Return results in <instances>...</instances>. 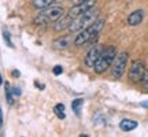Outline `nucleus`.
<instances>
[{"label":"nucleus","instance_id":"f257e3e1","mask_svg":"<svg viewBox=\"0 0 148 137\" xmlns=\"http://www.w3.org/2000/svg\"><path fill=\"white\" fill-rule=\"evenodd\" d=\"M104 26V19L97 18L95 22H92L89 26H86L78 33V36H75L74 38V45L75 47H81L86 42H95L99 37V33L101 32V29Z\"/></svg>","mask_w":148,"mask_h":137},{"label":"nucleus","instance_id":"f03ea898","mask_svg":"<svg viewBox=\"0 0 148 137\" xmlns=\"http://www.w3.org/2000/svg\"><path fill=\"white\" fill-rule=\"evenodd\" d=\"M97 18H99V11L96 10L95 7H92L90 10L85 11L82 15L71 19V23H70V26L67 30H69L71 34H73V33H77V32H79V30L85 29L86 26H89L90 23L95 22Z\"/></svg>","mask_w":148,"mask_h":137},{"label":"nucleus","instance_id":"7ed1b4c3","mask_svg":"<svg viewBox=\"0 0 148 137\" xmlns=\"http://www.w3.org/2000/svg\"><path fill=\"white\" fill-rule=\"evenodd\" d=\"M115 56H116V48L114 47V45H110V47L103 48L100 56H99V59L96 60L95 66H93L95 73L96 74H103L104 73L107 68L112 64Z\"/></svg>","mask_w":148,"mask_h":137},{"label":"nucleus","instance_id":"20e7f679","mask_svg":"<svg viewBox=\"0 0 148 137\" xmlns=\"http://www.w3.org/2000/svg\"><path fill=\"white\" fill-rule=\"evenodd\" d=\"M127 58H129L127 52L116 53L115 59H114V62L111 64V75L115 79H119L123 75L127 66Z\"/></svg>","mask_w":148,"mask_h":137},{"label":"nucleus","instance_id":"39448f33","mask_svg":"<svg viewBox=\"0 0 148 137\" xmlns=\"http://www.w3.org/2000/svg\"><path fill=\"white\" fill-rule=\"evenodd\" d=\"M95 0H86L84 3H79V4H73V7L67 11V16L74 19V18H77V16L82 15L85 11L90 10L92 7H95Z\"/></svg>","mask_w":148,"mask_h":137},{"label":"nucleus","instance_id":"423d86ee","mask_svg":"<svg viewBox=\"0 0 148 137\" xmlns=\"http://www.w3.org/2000/svg\"><path fill=\"white\" fill-rule=\"evenodd\" d=\"M145 71V66H144L143 60H134L129 68V79L132 82H140Z\"/></svg>","mask_w":148,"mask_h":137},{"label":"nucleus","instance_id":"0eeeda50","mask_svg":"<svg viewBox=\"0 0 148 137\" xmlns=\"http://www.w3.org/2000/svg\"><path fill=\"white\" fill-rule=\"evenodd\" d=\"M101 51H103V48H101V45H93V47L90 48L89 51H88V53L85 55V66H88V67H93L96 63V60L99 59V56H100Z\"/></svg>","mask_w":148,"mask_h":137},{"label":"nucleus","instance_id":"6e6552de","mask_svg":"<svg viewBox=\"0 0 148 137\" xmlns=\"http://www.w3.org/2000/svg\"><path fill=\"white\" fill-rule=\"evenodd\" d=\"M41 12L45 14V15L49 18L51 22H55V21H58L60 16H63L64 10H63V7H47V8H44Z\"/></svg>","mask_w":148,"mask_h":137},{"label":"nucleus","instance_id":"1a4fd4ad","mask_svg":"<svg viewBox=\"0 0 148 137\" xmlns=\"http://www.w3.org/2000/svg\"><path fill=\"white\" fill-rule=\"evenodd\" d=\"M143 19H144V11L136 10L127 16V23H129L130 26H137V25H140V23L143 22Z\"/></svg>","mask_w":148,"mask_h":137},{"label":"nucleus","instance_id":"9d476101","mask_svg":"<svg viewBox=\"0 0 148 137\" xmlns=\"http://www.w3.org/2000/svg\"><path fill=\"white\" fill-rule=\"evenodd\" d=\"M70 23H71V18H69V16H60L58 21H55L53 30L55 32H63L66 29H69Z\"/></svg>","mask_w":148,"mask_h":137},{"label":"nucleus","instance_id":"9b49d317","mask_svg":"<svg viewBox=\"0 0 148 137\" xmlns=\"http://www.w3.org/2000/svg\"><path fill=\"white\" fill-rule=\"evenodd\" d=\"M137 122L133 121V119H122L119 122V127H121V130L123 132H130V130H134L136 127H137Z\"/></svg>","mask_w":148,"mask_h":137},{"label":"nucleus","instance_id":"f8f14e48","mask_svg":"<svg viewBox=\"0 0 148 137\" xmlns=\"http://www.w3.org/2000/svg\"><path fill=\"white\" fill-rule=\"evenodd\" d=\"M70 45V36H64V37H60L58 40H55L52 42V47L55 49H64Z\"/></svg>","mask_w":148,"mask_h":137},{"label":"nucleus","instance_id":"ddd939ff","mask_svg":"<svg viewBox=\"0 0 148 137\" xmlns=\"http://www.w3.org/2000/svg\"><path fill=\"white\" fill-rule=\"evenodd\" d=\"M49 22H51L49 21V18H48L45 14H42V12H40V14L33 19V23L37 25V26H45V25H48Z\"/></svg>","mask_w":148,"mask_h":137},{"label":"nucleus","instance_id":"4468645a","mask_svg":"<svg viewBox=\"0 0 148 137\" xmlns=\"http://www.w3.org/2000/svg\"><path fill=\"white\" fill-rule=\"evenodd\" d=\"M55 0H33V7L37 10H44L52 4Z\"/></svg>","mask_w":148,"mask_h":137},{"label":"nucleus","instance_id":"2eb2a0df","mask_svg":"<svg viewBox=\"0 0 148 137\" xmlns=\"http://www.w3.org/2000/svg\"><path fill=\"white\" fill-rule=\"evenodd\" d=\"M82 104H84V100H82V99H74L73 103H71V108H73V111L77 114V115H79V114H81Z\"/></svg>","mask_w":148,"mask_h":137},{"label":"nucleus","instance_id":"dca6fc26","mask_svg":"<svg viewBox=\"0 0 148 137\" xmlns=\"http://www.w3.org/2000/svg\"><path fill=\"white\" fill-rule=\"evenodd\" d=\"M53 111H55V114H56V116H58L59 119H64V118H66L63 104H56L55 107H53Z\"/></svg>","mask_w":148,"mask_h":137},{"label":"nucleus","instance_id":"f3484780","mask_svg":"<svg viewBox=\"0 0 148 137\" xmlns=\"http://www.w3.org/2000/svg\"><path fill=\"white\" fill-rule=\"evenodd\" d=\"M141 85H143L144 89H148V68H145V71H144V75L143 78H141Z\"/></svg>","mask_w":148,"mask_h":137},{"label":"nucleus","instance_id":"a211bd4d","mask_svg":"<svg viewBox=\"0 0 148 137\" xmlns=\"http://www.w3.org/2000/svg\"><path fill=\"white\" fill-rule=\"evenodd\" d=\"M5 96H7V101H8L10 104H12V103H14V100H12V96H11V90H10L8 84L5 85Z\"/></svg>","mask_w":148,"mask_h":137},{"label":"nucleus","instance_id":"6ab92c4d","mask_svg":"<svg viewBox=\"0 0 148 137\" xmlns=\"http://www.w3.org/2000/svg\"><path fill=\"white\" fill-rule=\"evenodd\" d=\"M3 36H4V40H5V42H7V44H8V45H10L11 48L14 47V45H12V42H11V38H10V33L7 32L5 29H3Z\"/></svg>","mask_w":148,"mask_h":137},{"label":"nucleus","instance_id":"aec40b11","mask_svg":"<svg viewBox=\"0 0 148 137\" xmlns=\"http://www.w3.org/2000/svg\"><path fill=\"white\" fill-rule=\"evenodd\" d=\"M52 71H53V74H55V75H60V74L63 73V68H62V66L56 64V66L52 68Z\"/></svg>","mask_w":148,"mask_h":137},{"label":"nucleus","instance_id":"412c9836","mask_svg":"<svg viewBox=\"0 0 148 137\" xmlns=\"http://www.w3.org/2000/svg\"><path fill=\"white\" fill-rule=\"evenodd\" d=\"M3 126V112H1V108H0V129Z\"/></svg>","mask_w":148,"mask_h":137},{"label":"nucleus","instance_id":"4be33fe9","mask_svg":"<svg viewBox=\"0 0 148 137\" xmlns=\"http://www.w3.org/2000/svg\"><path fill=\"white\" fill-rule=\"evenodd\" d=\"M71 1H73V4H79V3H84L86 0H71Z\"/></svg>","mask_w":148,"mask_h":137},{"label":"nucleus","instance_id":"5701e85b","mask_svg":"<svg viewBox=\"0 0 148 137\" xmlns=\"http://www.w3.org/2000/svg\"><path fill=\"white\" fill-rule=\"evenodd\" d=\"M14 95H21V89H18V88H14Z\"/></svg>","mask_w":148,"mask_h":137},{"label":"nucleus","instance_id":"b1692460","mask_svg":"<svg viewBox=\"0 0 148 137\" xmlns=\"http://www.w3.org/2000/svg\"><path fill=\"white\" fill-rule=\"evenodd\" d=\"M141 107H144V108H148V101H141Z\"/></svg>","mask_w":148,"mask_h":137},{"label":"nucleus","instance_id":"393cba45","mask_svg":"<svg viewBox=\"0 0 148 137\" xmlns=\"http://www.w3.org/2000/svg\"><path fill=\"white\" fill-rule=\"evenodd\" d=\"M0 85H1V75H0Z\"/></svg>","mask_w":148,"mask_h":137}]
</instances>
